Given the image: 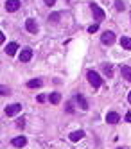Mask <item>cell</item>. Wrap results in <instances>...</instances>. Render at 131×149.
Segmentation results:
<instances>
[{
	"label": "cell",
	"instance_id": "13",
	"mask_svg": "<svg viewBox=\"0 0 131 149\" xmlns=\"http://www.w3.org/2000/svg\"><path fill=\"white\" fill-rule=\"evenodd\" d=\"M121 45H122V49H126V50H131V38H128V36H122V38H121Z\"/></svg>",
	"mask_w": 131,
	"mask_h": 149
},
{
	"label": "cell",
	"instance_id": "22",
	"mask_svg": "<svg viewBox=\"0 0 131 149\" xmlns=\"http://www.w3.org/2000/svg\"><path fill=\"white\" fill-rule=\"evenodd\" d=\"M43 2H45L47 6H54V4H56V0H43Z\"/></svg>",
	"mask_w": 131,
	"mask_h": 149
},
{
	"label": "cell",
	"instance_id": "21",
	"mask_svg": "<svg viewBox=\"0 0 131 149\" xmlns=\"http://www.w3.org/2000/svg\"><path fill=\"white\" fill-rule=\"evenodd\" d=\"M0 93H2V95H7V93H9V90H7L6 86H0Z\"/></svg>",
	"mask_w": 131,
	"mask_h": 149
},
{
	"label": "cell",
	"instance_id": "26",
	"mask_svg": "<svg viewBox=\"0 0 131 149\" xmlns=\"http://www.w3.org/2000/svg\"><path fill=\"white\" fill-rule=\"evenodd\" d=\"M128 101H129V104H131V92H129V95H128Z\"/></svg>",
	"mask_w": 131,
	"mask_h": 149
},
{
	"label": "cell",
	"instance_id": "8",
	"mask_svg": "<svg viewBox=\"0 0 131 149\" xmlns=\"http://www.w3.org/2000/svg\"><path fill=\"white\" fill-rule=\"evenodd\" d=\"M74 101L79 104V108H81V110H88V101H86V99L83 97L81 93H77V95H75V97H74Z\"/></svg>",
	"mask_w": 131,
	"mask_h": 149
},
{
	"label": "cell",
	"instance_id": "23",
	"mask_svg": "<svg viewBox=\"0 0 131 149\" xmlns=\"http://www.w3.org/2000/svg\"><path fill=\"white\" fill-rule=\"evenodd\" d=\"M45 99H47L45 95H38V102H45Z\"/></svg>",
	"mask_w": 131,
	"mask_h": 149
},
{
	"label": "cell",
	"instance_id": "16",
	"mask_svg": "<svg viewBox=\"0 0 131 149\" xmlns=\"http://www.w3.org/2000/svg\"><path fill=\"white\" fill-rule=\"evenodd\" d=\"M41 84H43L41 79H31V81L27 83V86H29V88H40Z\"/></svg>",
	"mask_w": 131,
	"mask_h": 149
},
{
	"label": "cell",
	"instance_id": "17",
	"mask_svg": "<svg viewBox=\"0 0 131 149\" xmlns=\"http://www.w3.org/2000/svg\"><path fill=\"white\" fill-rule=\"evenodd\" d=\"M49 101H50L52 104H58V102L61 101V95H59L58 92H54V93H50V97H49Z\"/></svg>",
	"mask_w": 131,
	"mask_h": 149
},
{
	"label": "cell",
	"instance_id": "12",
	"mask_svg": "<svg viewBox=\"0 0 131 149\" xmlns=\"http://www.w3.org/2000/svg\"><path fill=\"white\" fill-rule=\"evenodd\" d=\"M121 72H122V77H124L126 81H129V83H131V68L124 65V67H121Z\"/></svg>",
	"mask_w": 131,
	"mask_h": 149
},
{
	"label": "cell",
	"instance_id": "4",
	"mask_svg": "<svg viewBox=\"0 0 131 149\" xmlns=\"http://www.w3.org/2000/svg\"><path fill=\"white\" fill-rule=\"evenodd\" d=\"M20 0H6V11L9 13H15L16 9H20Z\"/></svg>",
	"mask_w": 131,
	"mask_h": 149
},
{
	"label": "cell",
	"instance_id": "20",
	"mask_svg": "<svg viewBox=\"0 0 131 149\" xmlns=\"http://www.w3.org/2000/svg\"><path fill=\"white\" fill-rule=\"evenodd\" d=\"M97 29H99V24H93V25L88 27V33H90V34H92V33H97Z\"/></svg>",
	"mask_w": 131,
	"mask_h": 149
},
{
	"label": "cell",
	"instance_id": "27",
	"mask_svg": "<svg viewBox=\"0 0 131 149\" xmlns=\"http://www.w3.org/2000/svg\"><path fill=\"white\" fill-rule=\"evenodd\" d=\"M118 149H122V147H118Z\"/></svg>",
	"mask_w": 131,
	"mask_h": 149
},
{
	"label": "cell",
	"instance_id": "24",
	"mask_svg": "<svg viewBox=\"0 0 131 149\" xmlns=\"http://www.w3.org/2000/svg\"><path fill=\"white\" fill-rule=\"evenodd\" d=\"M67 111H68V113H72V111H74V108H72V104H70V102L67 104Z\"/></svg>",
	"mask_w": 131,
	"mask_h": 149
},
{
	"label": "cell",
	"instance_id": "19",
	"mask_svg": "<svg viewBox=\"0 0 131 149\" xmlns=\"http://www.w3.org/2000/svg\"><path fill=\"white\" fill-rule=\"evenodd\" d=\"M49 20H50V22H52V24H56V22H58V20H59V13H52V15L49 16Z\"/></svg>",
	"mask_w": 131,
	"mask_h": 149
},
{
	"label": "cell",
	"instance_id": "14",
	"mask_svg": "<svg viewBox=\"0 0 131 149\" xmlns=\"http://www.w3.org/2000/svg\"><path fill=\"white\" fill-rule=\"evenodd\" d=\"M102 72L106 74V77H111L113 76V67L110 65V63H104V65H102Z\"/></svg>",
	"mask_w": 131,
	"mask_h": 149
},
{
	"label": "cell",
	"instance_id": "7",
	"mask_svg": "<svg viewBox=\"0 0 131 149\" xmlns=\"http://www.w3.org/2000/svg\"><path fill=\"white\" fill-rule=\"evenodd\" d=\"M25 29L29 31L31 34H36V33H38V24H36L32 18H29V20H25Z\"/></svg>",
	"mask_w": 131,
	"mask_h": 149
},
{
	"label": "cell",
	"instance_id": "2",
	"mask_svg": "<svg viewBox=\"0 0 131 149\" xmlns=\"http://www.w3.org/2000/svg\"><path fill=\"white\" fill-rule=\"evenodd\" d=\"M115 33H113V31H104V33L101 34V41H102V43L104 45H113L115 43Z\"/></svg>",
	"mask_w": 131,
	"mask_h": 149
},
{
	"label": "cell",
	"instance_id": "5",
	"mask_svg": "<svg viewBox=\"0 0 131 149\" xmlns=\"http://www.w3.org/2000/svg\"><path fill=\"white\" fill-rule=\"evenodd\" d=\"M20 110H22V104H9V106H6V115L13 117V115L20 113Z\"/></svg>",
	"mask_w": 131,
	"mask_h": 149
},
{
	"label": "cell",
	"instance_id": "11",
	"mask_svg": "<svg viewBox=\"0 0 131 149\" xmlns=\"http://www.w3.org/2000/svg\"><path fill=\"white\" fill-rule=\"evenodd\" d=\"M11 144H13L15 147H24V146L27 144V140H25V136H16V138H13V140H11Z\"/></svg>",
	"mask_w": 131,
	"mask_h": 149
},
{
	"label": "cell",
	"instance_id": "9",
	"mask_svg": "<svg viewBox=\"0 0 131 149\" xmlns=\"http://www.w3.org/2000/svg\"><path fill=\"white\" fill-rule=\"evenodd\" d=\"M118 120H121V117H118L115 111H110V113L106 115V122H108V124H117Z\"/></svg>",
	"mask_w": 131,
	"mask_h": 149
},
{
	"label": "cell",
	"instance_id": "6",
	"mask_svg": "<svg viewBox=\"0 0 131 149\" xmlns=\"http://www.w3.org/2000/svg\"><path fill=\"white\" fill-rule=\"evenodd\" d=\"M31 58H32V49L25 47V49H22V50H20V61H22V63H27Z\"/></svg>",
	"mask_w": 131,
	"mask_h": 149
},
{
	"label": "cell",
	"instance_id": "15",
	"mask_svg": "<svg viewBox=\"0 0 131 149\" xmlns=\"http://www.w3.org/2000/svg\"><path fill=\"white\" fill-rule=\"evenodd\" d=\"M83 136H84V131H74V133H70V140L77 142V140H81Z\"/></svg>",
	"mask_w": 131,
	"mask_h": 149
},
{
	"label": "cell",
	"instance_id": "1",
	"mask_svg": "<svg viewBox=\"0 0 131 149\" xmlns=\"http://www.w3.org/2000/svg\"><path fill=\"white\" fill-rule=\"evenodd\" d=\"M86 77H88V81H90V84H92L93 88H99L101 84H102V77H101L97 72H93V70H88Z\"/></svg>",
	"mask_w": 131,
	"mask_h": 149
},
{
	"label": "cell",
	"instance_id": "3",
	"mask_svg": "<svg viewBox=\"0 0 131 149\" xmlns=\"http://www.w3.org/2000/svg\"><path fill=\"white\" fill-rule=\"evenodd\" d=\"M92 6V13H93V18L97 20V24L101 22V20H104V16H106V13L102 11V9L97 6V4H90Z\"/></svg>",
	"mask_w": 131,
	"mask_h": 149
},
{
	"label": "cell",
	"instance_id": "10",
	"mask_svg": "<svg viewBox=\"0 0 131 149\" xmlns=\"http://www.w3.org/2000/svg\"><path fill=\"white\" fill-rule=\"evenodd\" d=\"M4 50H6V54H7V56H15V54H16V50H18V45H16V43H7Z\"/></svg>",
	"mask_w": 131,
	"mask_h": 149
},
{
	"label": "cell",
	"instance_id": "18",
	"mask_svg": "<svg viewBox=\"0 0 131 149\" xmlns=\"http://www.w3.org/2000/svg\"><path fill=\"white\" fill-rule=\"evenodd\" d=\"M115 9H117V11H124V9H126L122 0H117V2H115Z\"/></svg>",
	"mask_w": 131,
	"mask_h": 149
},
{
	"label": "cell",
	"instance_id": "25",
	"mask_svg": "<svg viewBox=\"0 0 131 149\" xmlns=\"http://www.w3.org/2000/svg\"><path fill=\"white\" fill-rule=\"evenodd\" d=\"M126 120H128V122H131V111H128V113H126Z\"/></svg>",
	"mask_w": 131,
	"mask_h": 149
}]
</instances>
